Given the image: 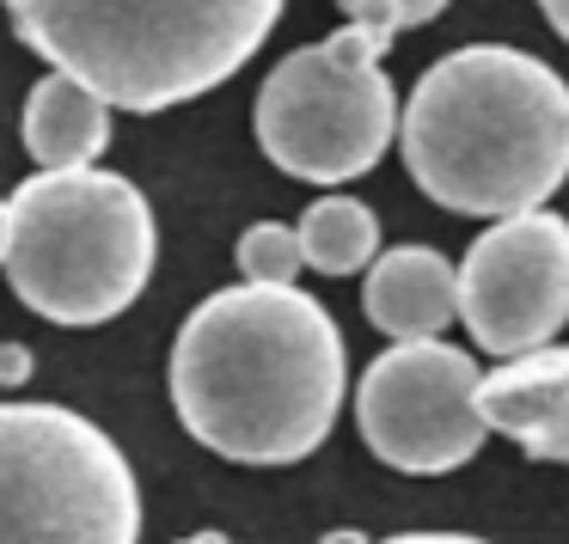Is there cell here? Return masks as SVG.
<instances>
[{"label":"cell","mask_w":569,"mask_h":544,"mask_svg":"<svg viewBox=\"0 0 569 544\" xmlns=\"http://www.w3.org/2000/svg\"><path fill=\"white\" fill-rule=\"evenodd\" d=\"M178 422L233 465H295L343 404V331L300 288H214L172 343Z\"/></svg>","instance_id":"obj_1"},{"label":"cell","mask_w":569,"mask_h":544,"mask_svg":"<svg viewBox=\"0 0 569 544\" xmlns=\"http://www.w3.org/2000/svg\"><path fill=\"white\" fill-rule=\"evenodd\" d=\"M398 148L447 214H532L569 178V80L508 43L453 50L410 87Z\"/></svg>","instance_id":"obj_2"},{"label":"cell","mask_w":569,"mask_h":544,"mask_svg":"<svg viewBox=\"0 0 569 544\" xmlns=\"http://www.w3.org/2000/svg\"><path fill=\"white\" fill-rule=\"evenodd\" d=\"M19 43L117 111H172L233 80L282 0H0Z\"/></svg>","instance_id":"obj_3"},{"label":"cell","mask_w":569,"mask_h":544,"mask_svg":"<svg viewBox=\"0 0 569 544\" xmlns=\"http://www.w3.org/2000/svg\"><path fill=\"white\" fill-rule=\"evenodd\" d=\"M153 275V209L129 178L80 165L38 172L13 197L7 282L50 324H104Z\"/></svg>","instance_id":"obj_4"},{"label":"cell","mask_w":569,"mask_h":544,"mask_svg":"<svg viewBox=\"0 0 569 544\" xmlns=\"http://www.w3.org/2000/svg\"><path fill=\"white\" fill-rule=\"evenodd\" d=\"M392 38L398 31L386 19H349L343 31L270 68L251 104V135L276 172L307 184H349L380 165L405 123L386 80Z\"/></svg>","instance_id":"obj_5"},{"label":"cell","mask_w":569,"mask_h":544,"mask_svg":"<svg viewBox=\"0 0 569 544\" xmlns=\"http://www.w3.org/2000/svg\"><path fill=\"white\" fill-rule=\"evenodd\" d=\"M141 490L117 441L62 404H0V544H136Z\"/></svg>","instance_id":"obj_6"},{"label":"cell","mask_w":569,"mask_h":544,"mask_svg":"<svg viewBox=\"0 0 569 544\" xmlns=\"http://www.w3.org/2000/svg\"><path fill=\"white\" fill-rule=\"evenodd\" d=\"M356 429L380 465L410 477L471 465L490 434L478 361L441 336L380 349L356 385Z\"/></svg>","instance_id":"obj_7"},{"label":"cell","mask_w":569,"mask_h":544,"mask_svg":"<svg viewBox=\"0 0 569 544\" xmlns=\"http://www.w3.org/2000/svg\"><path fill=\"white\" fill-rule=\"evenodd\" d=\"M459 319L471 343L496 361L557 343L569 324V221L563 214H508L471 239L459 263Z\"/></svg>","instance_id":"obj_8"},{"label":"cell","mask_w":569,"mask_h":544,"mask_svg":"<svg viewBox=\"0 0 569 544\" xmlns=\"http://www.w3.org/2000/svg\"><path fill=\"white\" fill-rule=\"evenodd\" d=\"M483 416L527 459L569 465V343H545L483 373Z\"/></svg>","instance_id":"obj_9"},{"label":"cell","mask_w":569,"mask_h":544,"mask_svg":"<svg viewBox=\"0 0 569 544\" xmlns=\"http://www.w3.org/2000/svg\"><path fill=\"white\" fill-rule=\"evenodd\" d=\"M361 300H368V324L380 336L422 343V336H441L459 319V270L435 245H398L380 251Z\"/></svg>","instance_id":"obj_10"},{"label":"cell","mask_w":569,"mask_h":544,"mask_svg":"<svg viewBox=\"0 0 569 544\" xmlns=\"http://www.w3.org/2000/svg\"><path fill=\"white\" fill-rule=\"evenodd\" d=\"M26 148L43 172H80V165H92L111 148V99H99L87 80L50 68L26 99Z\"/></svg>","instance_id":"obj_11"},{"label":"cell","mask_w":569,"mask_h":544,"mask_svg":"<svg viewBox=\"0 0 569 544\" xmlns=\"http://www.w3.org/2000/svg\"><path fill=\"white\" fill-rule=\"evenodd\" d=\"M300 245L319 275H361L380 263V221L356 197H319L300 214Z\"/></svg>","instance_id":"obj_12"},{"label":"cell","mask_w":569,"mask_h":544,"mask_svg":"<svg viewBox=\"0 0 569 544\" xmlns=\"http://www.w3.org/2000/svg\"><path fill=\"white\" fill-rule=\"evenodd\" d=\"M239 275L246 282H263V288H295L300 270H307V245H300V226H282V221H258L239 233Z\"/></svg>","instance_id":"obj_13"},{"label":"cell","mask_w":569,"mask_h":544,"mask_svg":"<svg viewBox=\"0 0 569 544\" xmlns=\"http://www.w3.org/2000/svg\"><path fill=\"white\" fill-rule=\"evenodd\" d=\"M349 19H386L392 31H417V26H435L447 13V0H337Z\"/></svg>","instance_id":"obj_14"},{"label":"cell","mask_w":569,"mask_h":544,"mask_svg":"<svg viewBox=\"0 0 569 544\" xmlns=\"http://www.w3.org/2000/svg\"><path fill=\"white\" fill-rule=\"evenodd\" d=\"M31 380V355L26 343H0V392H19Z\"/></svg>","instance_id":"obj_15"},{"label":"cell","mask_w":569,"mask_h":544,"mask_svg":"<svg viewBox=\"0 0 569 544\" xmlns=\"http://www.w3.org/2000/svg\"><path fill=\"white\" fill-rule=\"evenodd\" d=\"M380 544H483V538H471V532H398V538Z\"/></svg>","instance_id":"obj_16"},{"label":"cell","mask_w":569,"mask_h":544,"mask_svg":"<svg viewBox=\"0 0 569 544\" xmlns=\"http://www.w3.org/2000/svg\"><path fill=\"white\" fill-rule=\"evenodd\" d=\"M13 258V197H0V270Z\"/></svg>","instance_id":"obj_17"},{"label":"cell","mask_w":569,"mask_h":544,"mask_svg":"<svg viewBox=\"0 0 569 544\" xmlns=\"http://www.w3.org/2000/svg\"><path fill=\"white\" fill-rule=\"evenodd\" d=\"M539 7H545V19H551V31L569 43V0H539Z\"/></svg>","instance_id":"obj_18"},{"label":"cell","mask_w":569,"mask_h":544,"mask_svg":"<svg viewBox=\"0 0 569 544\" xmlns=\"http://www.w3.org/2000/svg\"><path fill=\"white\" fill-rule=\"evenodd\" d=\"M178 544H227V532H190V538H178Z\"/></svg>","instance_id":"obj_19"},{"label":"cell","mask_w":569,"mask_h":544,"mask_svg":"<svg viewBox=\"0 0 569 544\" xmlns=\"http://www.w3.org/2000/svg\"><path fill=\"white\" fill-rule=\"evenodd\" d=\"M325 544H368V538H361V532H331Z\"/></svg>","instance_id":"obj_20"}]
</instances>
